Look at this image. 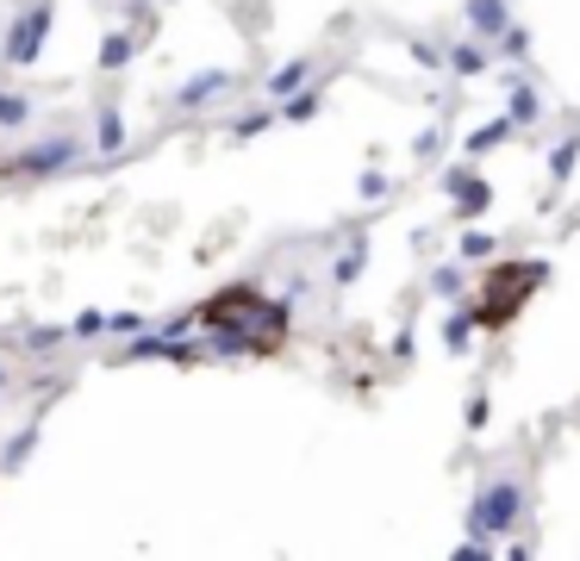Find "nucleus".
Masks as SVG:
<instances>
[{"instance_id":"f257e3e1","label":"nucleus","mask_w":580,"mask_h":561,"mask_svg":"<svg viewBox=\"0 0 580 561\" xmlns=\"http://www.w3.org/2000/svg\"><path fill=\"white\" fill-rule=\"evenodd\" d=\"M194 318L219 337V356H275L287 343V306L268 299L263 287H250V280L213 294Z\"/></svg>"},{"instance_id":"f03ea898","label":"nucleus","mask_w":580,"mask_h":561,"mask_svg":"<svg viewBox=\"0 0 580 561\" xmlns=\"http://www.w3.org/2000/svg\"><path fill=\"white\" fill-rule=\"evenodd\" d=\"M543 275H549L543 263H500V268H486L481 294L469 299V318L481 331H505L518 318V306H524V299L543 287Z\"/></svg>"},{"instance_id":"7ed1b4c3","label":"nucleus","mask_w":580,"mask_h":561,"mask_svg":"<svg viewBox=\"0 0 580 561\" xmlns=\"http://www.w3.org/2000/svg\"><path fill=\"white\" fill-rule=\"evenodd\" d=\"M518 512H524V493H518V481H486L481 499L469 505V524L481 530V537H493V530H512Z\"/></svg>"},{"instance_id":"20e7f679","label":"nucleus","mask_w":580,"mask_h":561,"mask_svg":"<svg viewBox=\"0 0 580 561\" xmlns=\"http://www.w3.org/2000/svg\"><path fill=\"white\" fill-rule=\"evenodd\" d=\"M45 31H50V7L38 0V7H26V13L13 19V31H7V62H32L38 50H45Z\"/></svg>"},{"instance_id":"39448f33","label":"nucleus","mask_w":580,"mask_h":561,"mask_svg":"<svg viewBox=\"0 0 580 561\" xmlns=\"http://www.w3.org/2000/svg\"><path fill=\"white\" fill-rule=\"evenodd\" d=\"M69 163H76V144L50 138V144H38V150L13 156V163H0V175H50V169H69Z\"/></svg>"},{"instance_id":"423d86ee","label":"nucleus","mask_w":580,"mask_h":561,"mask_svg":"<svg viewBox=\"0 0 580 561\" xmlns=\"http://www.w3.org/2000/svg\"><path fill=\"white\" fill-rule=\"evenodd\" d=\"M225 88H232V76H219V69H213V76L188 81V88L175 94V100H181V107H200V100H213V94H225Z\"/></svg>"},{"instance_id":"0eeeda50","label":"nucleus","mask_w":580,"mask_h":561,"mask_svg":"<svg viewBox=\"0 0 580 561\" xmlns=\"http://www.w3.org/2000/svg\"><path fill=\"white\" fill-rule=\"evenodd\" d=\"M469 19H474V31H500L505 7H500V0H469Z\"/></svg>"},{"instance_id":"6e6552de","label":"nucleus","mask_w":580,"mask_h":561,"mask_svg":"<svg viewBox=\"0 0 580 561\" xmlns=\"http://www.w3.org/2000/svg\"><path fill=\"white\" fill-rule=\"evenodd\" d=\"M306 69H313V62H306V57H294V62H287V69H282V76L268 81V88H275V94H294L299 81H306Z\"/></svg>"},{"instance_id":"1a4fd4ad","label":"nucleus","mask_w":580,"mask_h":561,"mask_svg":"<svg viewBox=\"0 0 580 561\" xmlns=\"http://www.w3.org/2000/svg\"><path fill=\"white\" fill-rule=\"evenodd\" d=\"M112 144H126V119H119V112H100V150H112Z\"/></svg>"},{"instance_id":"9d476101","label":"nucleus","mask_w":580,"mask_h":561,"mask_svg":"<svg viewBox=\"0 0 580 561\" xmlns=\"http://www.w3.org/2000/svg\"><path fill=\"white\" fill-rule=\"evenodd\" d=\"M26 119H32V107L19 94H0V125H26Z\"/></svg>"},{"instance_id":"9b49d317","label":"nucleus","mask_w":580,"mask_h":561,"mask_svg":"<svg viewBox=\"0 0 580 561\" xmlns=\"http://www.w3.org/2000/svg\"><path fill=\"white\" fill-rule=\"evenodd\" d=\"M126 57H131V38H107V45H100V69H119Z\"/></svg>"},{"instance_id":"f8f14e48","label":"nucleus","mask_w":580,"mask_h":561,"mask_svg":"<svg viewBox=\"0 0 580 561\" xmlns=\"http://www.w3.org/2000/svg\"><path fill=\"white\" fill-rule=\"evenodd\" d=\"M455 69H462V76H474V69H486V57H481V50H469V45H462V50H455Z\"/></svg>"},{"instance_id":"ddd939ff","label":"nucleus","mask_w":580,"mask_h":561,"mask_svg":"<svg viewBox=\"0 0 580 561\" xmlns=\"http://www.w3.org/2000/svg\"><path fill=\"white\" fill-rule=\"evenodd\" d=\"M500 138H505V119H500V125H486L481 138H469V150H493V144H500Z\"/></svg>"},{"instance_id":"4468645a","label":"nucleus","mask_w":580,"mask_h":561,"mask_svg":"<svg viewBox=\"0 0 580 561\" xmlns=\"http://www.w3.org/2000/svg\"><path fill=\"white\" fill-rule=\"evenodd\" d=\"M313 112H318V94H299L294 107H287V119H313Z\"/></svg>"}]
</instances>
